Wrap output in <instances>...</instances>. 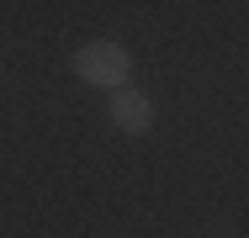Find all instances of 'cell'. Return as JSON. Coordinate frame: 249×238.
<instances>
[{
  "label": "cell",
  "mask_w": 249,
  "mask_h": 238,
  "mask_svg": "<svg viewBox=\"0 0 249 238\" xmlns=\"http://www.w3.org/2000/svg\"><path fill=\"white\" fill-rule=\"evenodd\" d=\"M74 74L85 85H101V90H122V85H133V53H127V43L96 37L74 53Z\"/></svg>",
  "instance_id": "6da1fadb"
},
{
  "label": "cell",
  "mask_w": 249,
  "mask_h": 238,
  "mask_svg": "<svg viewBox=\"0 0 249 238\" xmlns=\"http://www.w3.org/2000/svg\"><path fill=\"white\" fill-rule=\"evenodd\" d=\"M106 117H111L117 133L138 138V133H149V127H154V101L143 90H133V85H122V90H111V101H106Z\"/></svg>",
  "instance_id": "7a4b0ae2"
}]
</instances>
